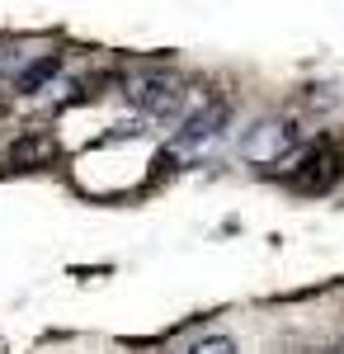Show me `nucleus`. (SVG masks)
<instances>
[{"instance_id":"39448f33","label":"nucleus","mask_w":344,"mask_h":354,"mask_svg":"<svg viewBox=\"0 0 344 354\" xmlns=\"http://www.w3.org/2000/svg\"><path fill=\"white\" fill-rule=\"evenodd\" d=\"M57 71H61V57L48 53V57H38V62H28L24 71H15V76H10V90H15V95H43V90L52 85Z\"/></svg>"},{"instance_id":"f03ea898","label":"nucleus","mask_w":344,"mask_h":354,"mask_svg":"<svg viewBox=\"0 0 344 354\" xmlns=\"http://www.w3.org/2000/svg\"><path fill=\"white\" fill-rule=\"evenodd\" d=\"M302 123L297 118H288V113H278V118H260L250 133L240 137V156L250 165H288L297 151H302Z\"/></svg>"},{"instance_id":"20e7f679","label":"nucleus","mask_w":344,"mask_h":354,"mask_svg":"<svg viewBox=\"0 0 344 354\" xmlns=\"http://www.w3.org/2000/svg\"><path fill=\"white\" fill-rule=\"evenodd\" d=\"M128 100H133V109L142 113V118H151V123H175V118H184V81H175V76H165V71H151V76L128 81Z\"/></svg>"},{"instance_id":"7ed1b4c3","label":"nucleus","mask_w":344,"mask_h":354,"mask_svg":"<svg viewBox=\"0 0 344 354\" xmlns=\"http://www.w3.org/2000/svg\"><path fill=\"white\" fill-rule=\"evenodd\" d=\"M340 180H344V147L330 142V137L302 142V151L288 161V185L302 194H325Z\"/></svg>"},{"instance_id":"423d86ee","label":"nucleus","mask_w":344,"mask_h":354,"mask_svg":"<svg viewBox=\"0 0 344 354\" xmlns=\"http://www.w3.org/2000/svg\"><path fill=\"white\" fill-rule=\"evenodd\" d=\"M184 354H236V340H231V335H203V340L189 345Z\"/></svg>"},{"instance_id":"f257e3e1","label":"nucleus","mask_w":344,"mask_h":354,"mask_svg":"<svg viewBox=\"0 0 344 354\" xmlns=\"http://www.w3.org/2000/svg\"><path fill=\"white\" fill-rule=\"evenodd\" d=\"M227 128H231V100H203L198 109H189L180 118V128L170 137V156L184 161V165L208 161L212 151L222 147Z\"/></svg>"}]
</instances>
